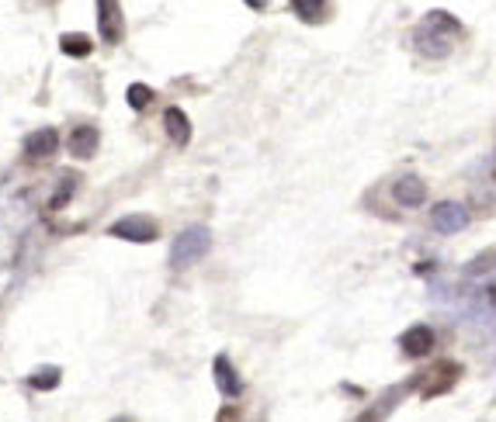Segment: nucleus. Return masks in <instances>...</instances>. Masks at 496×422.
Returning a JSON list of instances; mask_svg holds the SVG:
<instances>
[{"instance_id":"6","label":"nucleus","mask_w":496,"mask_h":422,"mask_svg":"<svg viewBox=\"0 0 496 422\" xmlns=\"http://www.w3.org/2000/svg\"><path fill=\"white\" fill-rule=\"evenodd\" d=\"M98 32L104 45H119L125 35V18H122L119 0H98Z\"/></svg>"},{"instance_id":"8","label":"nucleus","mask_w":496,"mask_h":422,"mask_svg":"<svg viewBox=\"0 0 496 422\" xmlns=\"http://www.w3.org/2000/svg\"><path fill=\"white\" fill-rule=\"evenodd\" d=\"M399 346H403V353H406V357L420 360V357H427V353L434 350V329H431V326L406 329V332L399 336Z\"/></svg>"},{"instance_id":"9","label":"nucleus","mask_w":496,"mask_h":422,"mask_svg":"<svg viewBox=\"0 0 496 422\" xmlns=\"http://www.w3.org/2000/svg\"><path fill=\"white\" fill-rule=\"evenodd\" d=\"M60 149V132L56 129H39L24 139V153L28 159H49V156Z\"/></svg>"},{"instance_id":"10","label":"nucleus","mask_w":496,"mask_h":422,"mask_svg":"<svg viewBox=\"0 0 496 422\" xmlns=\"http://www.w3.org/2000/svg\"><path fill=\"white\" fill-rule=\"evenodd\" d=\"M98 129H91V125H80V129H73L70 132V139H66V149H70V156H77V159H91V156L98 153Z\"/></svg>"},{"instance_id":"11","label":"nucleus","mask_w":496,"mask_h":422,"mask_svg":"<svg viewBox=\"0 0 496 422\" xmlns=\"http://www.w3.org/2000/svg\"><path fill=\"white\" fill-rule=\"evenodd\" d=\"M212 370H216L219 391H222L226 398H237L239 391H243V381H239L237 367L229 364V357H216V364H212Z\"/></svg>"},{"instance_id":"5","label":"nucleus","mask_w":496,"mask_h":422,"mask_svg":"<svg viewBox=\"0 0 496 422\" xmlns=\"http://www.w3.org/2000/svg\"><path fill=\"white\" fill-rule=\"evenodd\" d=\"M108 232H112L115 239H129V243H153L160 235L157 222L146 218V215H125V218H119Z\"/></svg>"},{"instance_id":"16","label":"nucleus","mask_w":496,"mask_h":422,"mask_svg":"<svg viewBox=\"0 0 496 422\" xmlns=\"http://www.w3.org/2000/svg\"><path fill=\"white\" fill-rule=\"evenodd\" d=\"M125 101H129L136 111H142V108L153 101V91H150L146 83H132V87H129V94H125Z\"/></svg>"},{"instance_id":"13","label":"nucleus","mask_w":496,"mask_h":422,"mask_svg":"<svg viewBox=\"0 0 496 422\" xmlns=\"http://www.w3.org/2000/svg\"><path fill=\"white\" fill-rule=\"evenodd\" d=\"M292 11H296L302 21L316 24V21L326 18V11H330V0H292Z\"/></svg>"},{"instance_id":"14","label":"nucleus","mask_w":496,"mask_h":422,"mask_svg":"<svg viewBox=\"0 0 496 422\" xmlns=\"http://www.w3.org/2000/svg\"><path fill=\"white\" fill-rule=\"evenodd\" d=\"M490 270H496V250L482 253L472 264H465V277H482V273H490Z\"/></svg>"},{"instance_id":"12","label":"nucleus","mask_w":496,"mask_h":422,"mask_svg":"<svg viewBox=\"0 0 496 422\" xmlns=\"http://www.w3.org/2000/svg\"><path fill=\"white\" fill-rule=\"evenodd\" d=\"M163 129L170 135V142H178V146H188V142H191V121H188V115H184L180 108H167V111H163Z\"/></svg>"},{"instance_id":"19","label":"nucleus","mask_w":496,"mask_h":422,"mask_svg":"<svg viewBox=\"0 0 496 422\" xmlns=\"http://www.w3.org/2000/svg\"><path fill=\"white\" fill-rule=\"evenodd\" d=\"M493 177H496V170H493Z\"/></svg>"},{"instance_id":"17","label":"nucleus","mask_w":496,"mask_h":422,"mask_svg":"<svg viewBox=\"0 0 496 422\" xmlns=\"http://www.w3.org/2000/svg\"><path fill=\"white\" fill-rule=\"evenodd\" d=\"M60 381V370H56V367H49V370H42V374H32V378H28V384H32V388H53V384Z\"/></svg>"},{"instance_id":"1","label":"nucleus","mask_w":496,"mask_h":422,"mask_svg":"<svg viewBox=\"0 0 496 422\" xmlns=\"http://www.w3.org/2000/svg\"><path fill=\"white\" fill-rule=\"evenodd\" d=\"M462 35H465V28H462V21H458L455 14L431 11V14H423V21L413 28V49L427 59H448L452 49L462 42Z\"/></svg>"},{"instance_id":"2","label":"nucleus","mask_w":496,"mask_h":422,"mask_svg":"<svg viewBox=\"0 0 496 422\" xmlns=\"http://www.w3.org/2000/svg\"><path fill=\"white\" fill-rule=\"evenodd\" d=\"M212 246V232L209 225H191V229H184L174 239V246H170V267L174 270H188L195 267L201 256L209 253Z\"/></svg>"},{"instance_id":"7","label":"nucleus","mask_w":496,"mask_h":422,"mask_svg":"<svg viewBox=\"0 0 496 422\" xmlns=\"http://www.w3.org/2000/svg\"><path fill=\"white\" fill-rule=\"evenodd\" d=\"M393 201L399 208H420L427 201V184L420 180L417 173H403L396 184H393Z\"/></svg>"},{"instance_id":"4","label":"nucleus","mask_w":496,"mask_h":422,"mask_svg":"<svg viewBox=\"0 0 496 422\" xmlns=\"http://www.w3.org/2000/svg\"><path fill=\"white\" fill-rule=\"evenodd\" d=\"M469 225V208L458 205V201H441L431 208V229L441 232V235H455Z\"/></svg>"},{"instance_id":"18","label":"nucleus","mask_w":496,"mask_h":422,"mask_svg":"<svg viewBox=\"0 0 496 422\" xmlns=\"http://www.w3.org/2000/svg\"><path fill=\"white\" fill-rule=\"evenodd\" d=\"M247 4H250V7H254V11H264V7H267V4H271V0H247Z\"/></svg>"},{"instance_id":"15","label":"nucleus","mask_w":496,"mask_h":422,"mask_svg":"<svg viewBox=\"0 0 496 422\" xmlns=\"http://www.w3.org/2000/svg\"><path fill=\"white\" fill-rule=\"evenodd\" d=\"M60 49L66 53V56H77L83 59L87 53H91V39H83V35H63Z\"/></svg>"},{"instance_id":"3","label":"nucleus","mask_w":496,"mask_h":422,"mask_svg":"<svg viewBox=\"0 0 496 422\" xmlns=\"http://www.w3.org/2000/svg\"><path fill=\"white\" fill-rule=\"evenodd\" d=\"M462 378V367L455 360H441L434 364L427 374H423V381H420V391H423V398H437V395H444V391H452Z\"/></svg>"}]
</instances>
